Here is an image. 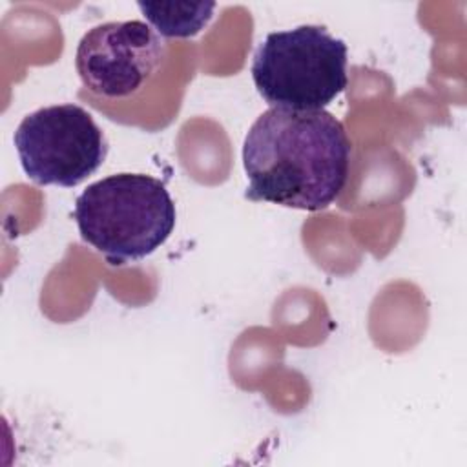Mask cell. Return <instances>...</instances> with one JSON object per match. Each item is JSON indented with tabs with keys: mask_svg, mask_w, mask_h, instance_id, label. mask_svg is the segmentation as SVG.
Masks as SVG:
<instances>
[{
	"mask_svg": "<svg viewBox=\"0 0 467 467\" xmlns=\"http://www.w3.org/2000/svg\"><path fill=\"white\" fill-rule=\"evenodd\" d=\"M352 144L328 111L268 108L243 142L244 197L317 212L330 206L348 179Z\"/></svg>",
	"mask_w": 467,
	"mask_h": 467,
	"instance_id": "obj_1",
	"label": "cell"
},
{
	"mask_svg": "<svg viewBox=\"0 0 467 467\" xmlns=\"http://www.w3.org/2000/svg\"><path fill=\"white\" fill-rule=\"evenodd\" d=\"M73 217L84 243L113 266L161 248L175 228V202L166 184L146 173H115L91 182Z\"/></svg>",
	"mask_w": 467,
	"mask_h": 467,
	"instance_id": "obj_2",
	"label": "cell"
},
{
	"mask_svg": "<svg viewBox=\"0 0 467 467\" xmlns=\"http://www.w3.org/2000/svg\"><path fill=\"white\" fill-rule=\"evenodd\" d=\"M348 49L323 26L274 31L257 46L252 80L270 108L317 111L348 86Z\"/></svg>",
	"mask_w": 467,
	"mask_h": 467,
	"instance_id": "obj_3",
	"label": "cell"
},
{
	"mask_svg": "<svg viewBox=\"0 0 467 467\" xmlns=\"http://www.w3.org/2000/svg\"><path fill=\"white\" fill-rule=\"evenodd\" d=\"M137 5L155 31L170 38L195 36L206 27L215 9L213 2H139Z\"/></svg>",
	"mask_w": 467,
	"mask_h": 467,
	"instance_id": "obj_6",
	"label": "cell"
},
{
	"mask_svg": "<svg viewBox=\"0 0 467 467\" xmlns=\"http://www.w3.org/2000/svg\"><path fill=\"white\" fill-rule=\"evenodd\" d=\"M166 44L142 20L104 22L86 31L77 46L75 67L82 84L104 99L137 93L161 67Z\"/></svg>",
	"mask_w": 467,
	"mask_h": 467,
	"instance_id": "obj_5",
	"label": "cell"
},
{
	"mask_svg": "<svg viewBox=\"0 0 467 467\" xmlns=\"http://www.w3.org/2000/svg\"><path fill=\"white\" fill-rule=\"evenodd\" d=\"M13 140L27 179L44 186L73 188L93 175L108 155L102 130L77 104H53L26 115Z\"/></svg>",
	"mask_w": 467,
	"mask_h": 467,
	"instance_id": "obj_4",
	"label": "cell"
}]
</instances>
